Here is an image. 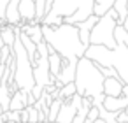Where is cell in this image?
<instances>
[{"label":"cell","mask_w":128,"mask_h":123,"mask_svg":"<svg viewBox=\"0 0 128 123\" xmlns=\"http://www.w3.org/2000/svg\"><path fill=\"white\" fill-rule=\"evenodd\" d=\"M35 2L34 0H20V16H21V23L30 25V23H37L35 21Z\"/></svg>","instance_id":"obj_9"},{"label":"cell","mask_w":128,"mask_h":123,"mask_svg":"<svg viewBox=\"0 0 128 123\" xmlns=\"http://www.w3.org/2000/svg\"><path fill=\"white\" fill-rule=\"evenodd\" d=\"M96 65V63H95ZM98 67V70H100V74L105 77V79H109V77H119L118 76V72L114 70V69H110V67H100V65H96Z\"/></svg>","instance_id":"obj_22"},{"label":"cell","mask_w":128,"mask_h":123,"mask_svg":"<svg viewBox=\"0 0 128 123\" xmlns=\"http://www.w3.org/2000/svg\"><path fill=\"white\" fill-rule=\"evenodd\" d=\"M124 112H126V114H128V107H126V109H124Z\"/></svg>","instance_id":"obj_34"},{"label":"cell","mask_w":128,"mask_h":123,"mask_svg":"<svg viewBox=\"0 0 128 123\" xmlns=\"http://www.w3.org/2000/svg\"><path fill=\"white\" fill-rule=\"evenodd\" d=\"M82 104V97L81 95H74L67 100H63L62 107H60V112H58V118H56V123H72L79 107Z\"/></svg>","instance_id":"obj_7"},{"label":"cell","mask_w":128,"mask_h":123,"mask_svg":"<svg viewBox=\"0 0 128 123\" xmlns=\"http://www.w3.org/2000/svg\"><path fill=\"white\" fill-rule=\"evenodd\" d=\"M4 46H6V44H4V41H2V37H0V55H2V49H4Z\"/></svg>","instance_id":"obj_30"},{"label":"cell","mask_w":128,"mask_h":123,"mask_svg":"<svg viewBox=\"0 0 128 123\" xmlns=\"http://www.w3.org/2000/svg\"><path fill=\"white\" fill-rule=\"evenodd\" d=\"M104 107L110 112H121L128 107V97H118V98H112V97H105L104 100Z\"/></svg>","instance_id":"obj_13"},{"label":"cell","mask_w":128,"mask_h":123,"mask_svg":"<svg viewBox=\"0 0 128 123\" xmlns=\"http://www.w3.org/2000/svg\"><path fill=\"white\" fill-rule=\"evenodd\" d=\"M20 28L21 32L37 46L44 41V35H42V25L40 23H30V25H25V23H20Z\"/></svg>","instance_id":"obj_10"},{"label":"cell","mask_w":128,"mask_h":123,"mask_svg":"<svg viewBox=\"0 0 128 123\" xmlns=\"http://www.w3.org/2000/svg\"><path fill=\"white\" fill-rule=\"evenodd\" d=\"M95 123H105V121H104V119H100V118H98V119H96V121H95Z\"/></svg>","instance_id":"obj_32"},{"label":"cell","mask_w":128,"mask_h":123,"mask_svg":"<svg viewBox=\"0 0 128 123\" xmlns=\"http://www.w3.org/2000/svg\"><path fill=\"white\" fill-rule=\"evenodd\" d=\"M6 118L9 123H21V112H18V111H7Z\"/></svg>","instance_id":"obj_23"},{"label":"cell","mask_w":128,"mask_h":123,"mask_svg":"<svg viewBox=\"0 0 128 123\" xmlns=\"http://www.w3.org/2000/svg\"><path fill=\"white\" fill-rule=\"evenodd\" d=\"M123 27H124V30H126V32H128V18H126V20H124V23H123ZM126 48H128V46H126Z\"/></svg>","instance_id":"obj_31"},{"label":"cell","mask_w":128,"mask_h":123,"mask_svg":"<svg viewBox=\"0 0 128 123\" xmlns=\"http://www.w3.org/2000/svg\"><path fill=\"white\" fill-rule=\"evenodd\" d=\"M76 93H77V90H76V84L74 83H68V84H65V86L60 88V98H63V100L74 97Z\"/></svg>","instance_id":"obj_21"},{"label":"cell","mask_w":128,"mask_h":123,"mask_svg":"<svg viewBox=\"0 0 128 123\" xmlns=\"http://www.w3.org/2000/svg\"><path fill=\"white\" fill-rule=\"evenodd\" d=\"M91 107H93L91 100H90V98H82V104H81V107H79V111H77V114H76V118H74L72 123H84V121H86V116H88V112H90Z\"/></svg>","instance_id":"obj_17"},{"label":"cell","mask_w":128,"mask_h":123,"mask_svg":"<svg viewBox=\"0 0 128 123\" xmlns=\"http://www.w3.org/2000/svg\"><path fill=\"white\" fill-rule=\"evenodd\" d=\"M84 56L100 67L114 69L119 79L128 84V48L124 44H118L114 49H107L104 46H90Z\"/></svg>","instance_id":"obj_4"},{"label":"cell","mask_w":128,"mask_h":123,"mask_svg":"<svg viewBox=\"0 0 128 123\" xmlns=\"http://www.w3.org/2000/svg\"><path fill=\"white\" fill-rule=\"evenodd\" d=\"M116 27H118V13L112 9L105 16H102L93 27L90 35V46H104L107 49H114L118 46L114 39Z\"/></svg>","instance_id":"obj_6"},{"label":"cell","mask_w":128,"mask_h":123,"mask_svg":"<svg viewBox=\"0 0 128 123\" xmlns=\"http://www.w3.org/2000/svg\"><path fill=\"white\" fill-rule=\"evenodd\" d=\"M28 107V93L26 91H21V90H16L11 97V104H9V111H25Z\"/></svg>","instance_id":"obj_12"},{"label":"cell","mask_w":128,"mask_h":123,"mask_svg":"<svg viewBox=\"0 0 128 123\" xmlns=\"http://www.w3.org/2000/svg\"><path fill=\"white\" fill-rule=\"evenodd\" d=\"M48 49H49V70H51V76L56 79V77H58V74L62 72L63 60H62V56H60L54 49H51L49 46H48Z\"/></svg>","instance_id":"obj_14"},{"label":"cell","mask_w":128,"mask_h":123,"mask_svg":"<svg viewBox=\"0 0 128 123\" xmlns=\"http://www.w3.org/2000/svg\"><path fill=\"white\" fill-rule=\"evenodd\" d=\"M12 93H14V91L9 88V84H0V105H2L4 112L9 111V104H11Z\"/></svg>","instance_id":"obj_16"},{"label":"cell","mask_w":128,"mask_h":123,"mask_svg":"<svg viewBox=\"0 0 128 123\" xmlns=\"http://www.w3.org/2000/svg\"><path fill=\"white\" fill-rule=\"evenodd\" d=\"M98 109V114H100V119H104L105 123H118L116 119H118V112H110V111H107L104 105H100V107H96Z\"/></svg>","instance_id":"obj_20"},{"label":"cell","mask_w":128,"mask_h":123,"mask_svg":"<svg viewBox=\"0 0 128 123\" xmlns=\"http://www.w3.org/2000/svg\"><path fill=\"white\" fill-rule=\"evenodd\" d=\"M118 123H128V114L124 112V111H121V112H118V119H116Z\"/></svg>","instance_id":"obj_26"},{"label":"cell","mask_w":128,"mask_h":123,"mask_svg":"<svg viewBox=\"0 0 128 123\" xmlns=\"http://www.w3.org/2000/svg\"><path fill=\"white\" fill-rule=\"evenodd\" d=\"M114 39H116V44H124L128 46V32L124 30L123 25H118L116 30H114Z\"/></svg>","instance_id":"obj_19"},{"label":"cell","mask_w":128,"mask_h":123,"mask_svg":"<svg viewBox=\"0 0 128 123\" xmlns=\"http://www.w3.org/2000/svg\"><path fill=\"white\" fill-rule=\"evenodd\" d=\"M98 20H100V18H96V16L93 14V16H90L86 21L76 25V27H77V32H79V39H81V42H82L86 48H90V35H91V30H93V27L96 25Z\"/></svg>","instance_id":"obj_8"},{"label":"cell","mask_w":128,"mask_h":123,"mask_svg":"<svg viewBox=\"0 0 128 123\" xmlns=\"http://www.w3.org/2000/svg\"><path fill=\"white\" fill-rule=\"evenodd\" d=\"M98 118H100L98 109H96V107H91V109H90V112H88V116H86V121H84V123H95Z\"/></svg>","instance_id":"obj_25"},{"label":"cell","mask_w":128,"mask_h":123,"mask_svg":"<svg viewBox=\"0 0 128 123\" xmlns=\"http://www.w3.org/2000/svg\"><path fill=\"white\" fill-rule=\"evenodd\" d=\"M21 123H28V112H26V109L21 111Z\"/></svg>","instance_id":"obj_27"},{"label":"cell","mask_w":128,"mask_h":123,"mask_svg":"<svg viewBox=\"0 0 128 123\" xmlns=\"http://www.w3.org/2000/svg\"><path fill=\"white\" fill-rule=\"evenodd\" d=\"M63 104V98H54L49 105V112H48V123H56V118H58V112H60V107Z\"/></svg>","instance_id":"obj_18"},{"label":"cell","mask_w":128,"mask_h":123,"mask_svg":"<svg viewBox=\"0 0 128 123\" xmlns=\"http://www.w3.org/2000/svg\"><path fill=\"white\" fill-rule=\"evenodd\" d=\"M7 123H9V121H7Z\"/></svg>","instance_id":"obj_35"},{"label":"cell","mask_w":128,"mask_h":123,"mask_svg":"<svg viewBox=\"0 0 128 123\" xmlns=\"http://www.w3.org/2000/svg\"><path fill=\"white\" fill-rule=\"evenodd\" d=\"M123 86H124V83L119 77H109L104 81V95L112 97V98L123 97Z\"/></svg>","instance_id":"obj_11"},{"label":"cell","mask_w":128,"mask_h":123,"mask_svg":"<svg viewBox=\"0 0 128 123\" xmlns=\"http://www.w3.org/2000/svg\"><path fill=\"white\" fill-rule=\"evenodd\" d=\"M114 4H116V0H95L93 14H95L96 18H102V16H105L109 11L114 9Z\"/></svg>","instance_id":"obj_15"},{"label":"cell","mask_w":128,"mask_h":123,"mask_svg":"<svg viewBox=\"0 0 128 123\" xmlns=\"http://www.w3.org/2000/svg\"><path fill=\"white\" fill-rule=\"evenodd\" d=\"M0 123H7V118H6V112L0 116Z\"/></svg>","instance_id":"obj_29"},{"label":"cell","mask_w":128,"mask_h":123,"mask_svg":"<svg viewBox=\"0 0 128 123\" xmlns=\"http://www.w3.org/2000/svg\"><path fill=\"white\" fill-rule=\"evenodd\" d=\"M123 97H128V84L123 86Z\"/></svg>","instance_id":"obj_28"},{"label":"cell","mask_w":128,"mask_h":123,"mask_svg":"<svg viewBox=\"0 0 128 123\" xmlns=\"http://www.w3.org/2000/svg\"><path fill=\"white\" fill-rule=\"evenodd\" d=\"M42 35L46 44L51 49H54L65 62H79L88 49L81 42L76 25H65V23L62 27L42 25Z\"/></svg>","instance_id":"obj_1"},{"label":"cell","mask_w":128,"mask_h":123,"mask_svg":"<svg viewBox=\"0 0 128 123\" xmlns=\"http://www.w3.org/2000/svg\"><path fill=\"white\" fill-rule=\"evenodd\" d=\"M4 114V109H2V105H0V116H2Z\"/></svg>","instance_id":"obj_33"},{"label":"cell","mask_w":128,"mask_h":123,"mask_svg":"<svg viewBox=\"0 0 128 123\" xmlns=\"http://www.w3.org/2000/svg\"><path fill=\"white\" fill-rule=\"evenodd\" d=\"M95 0H53V9L42 20L40 25L46 27H62L79 25L93 16Z\"/></svg>","instance_id":"obj_2"},{"label":"cell","mask_w":128,"mask_h":123,"mask_svg":"<svg viewBox=\"0 0 128 123\" xmlns=\"http://www.w3.org/2000/svg\"><path fill=\"white\" fill-rule=\"evenodd\" d=\"M26 112H28V123H39V111L34 105L26 107Z\"/></svg>","instance_id":"obj_24"},{"label":"cell","mask_w":128,"mask_h":123,"mask_svg":"<svg viewBox=\"0 0 128 123\" xmlns=\"http://www.w3.org/2000/svg\"><path fill=\"white\" fill-rule=\"evenodd\" d=\"M21 32V30H20ZM20 32L16 37V42L12 46V58H14V72H12V81L14 86L21 91L32 93V90L35 88V79H34V65L28 58V53L25 49V46L20 41Z\"/></svg>","instance_id":"obj_5"},{"label":"cell","mask_w":128,"mask_h":123,"mask_svg":"<svg viewBox=\"0 0 128 123\" xmlns=\"http://www.w3.org/2000/svg\"><path fill=\"white\" fill-rule=\"evenodd\" d=\"M104 81L105 77L100 74L98 67L91 60L82 56L77 62V70H76V79H74L77 95H81L82 98H90L93 107L104 105V100H105Z\"/></svg>","instance_id":"obj_3"}]
</instances>
